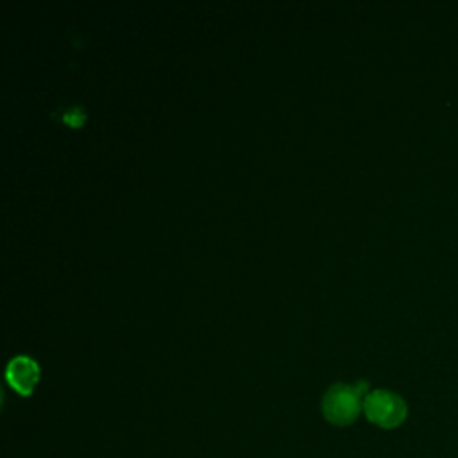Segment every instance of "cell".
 I'll list each match as a JSON object with an SVG mask.
<instances>
[{
    "instance_id": "obj_2",
    "label": "cell",
    "mask_w": 458,
    "mask_h": 458,
    "mask_svg": "<svg viewBox=\"0 0 458 458\" xmlns=\"http://www.w3.org/2000/svg\"><path fill=\"white\" fill-rule=\"evenodd\" d=\"M363 411L372 424L383 429H392L404 422L408 415V406L399 394L385 388H376L365 394Z\"/></svg>"
},
{
    "instance_id": "obj_3",
    "label": "cell",
    "mask_w": 458,
    "mask_h": 458,
    "mask_svg": "<svg viewBox=\"0 0 458 458\" xmlns=\"http://www.w3.org/2000/svg\"><path fill=\"white\" fill-rule=\"evenodd\" d=\"M5 379L18 394L29 395L39 379V367L30 356L18 354L7 361Z\"/></svg>"
},
{
    "instance_id": "obj_1",
    "label": "cell",
    "mask_w": 458,
    "mask_h": 458,
    "mask_svg": "<svg viewBox=\"0 0 458 458\" xmlns=\"http://www.w3.org/2000/svg\"><path fill=\"white\" fill-rule=\"evenodd\" d=\"M367 383L360 381L356 385L335 383L322 395V413L327 422L335 426L352 424L360 411L363 410V394Z\"/></svg>"
}]
</instances>
